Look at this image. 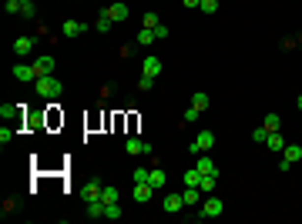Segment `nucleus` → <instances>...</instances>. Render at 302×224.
Returning <instances> with one entry per match:
<instances>
[{
	"instance_id": "f257e3e1",
	"label": "nucleus",
	"mask_w": 302,
	"mask_h": 224,
	"mask_svg": "<svg viewBox=\"0 0 302 224\" xmlns=\"http://www.w3.org/2000/svg\"><path fill=\"white\" fill-rule=\"evenodd\" d=\"M34 91L40 94V97H60V91H64V84H60V80H57V77H37V80H34Z\"/></svg>"
},
{
	"instance_id": "f03ea898",
	"label": "nucleus",
	"mask_w": 302,
	"mask_h": 224,
	"mask_svg": "<svg viewBox=\"0 0 302 224\" xmlns=\"http://www.w3.org/2000/svg\"><path fill=\"white\" fill-rule=\"evenodd\" d=\"M222 214V198H215V194H208L202 204L195 207V218H218Z\"/></svg>"
},
{
	"instance_id": "7ed1b4c3",
	"label": "nucleus",
	"mask_w": 302,
	"mask_h": 224,
	"mask_svg": "<svg viewBox=\"0 0 302 224\" xmlns=\"http://www.w3.org/2000/svg\"><path fill=\"white\" fill-rule=\"evenodd\" d=\"M211 144H215V131H202V134H198V137L188 144V150H191V154H208V150H211Z\"/></svg>"
},
{
	"instance_id": "20e7f679",
	"label": "nucleus",
	"mask_w": 302,
	"mask_h": 224,
	"mask_svg": "<svg viewBox=\"0 0 302 224\" xmlns=\"http://www.w3.org/2000/svg\"><path fill=\"white\" fill-rule=\"evenodd\" d=\"M124 150H128L131 157H138V154L151 157V154H154V148H151V144H145V141H138V137H128V141H124Z\"/></svg>"
},
{
	"instance_id": "39448f33",
	"label": "nucleus",
	"mask_w": 302,
	"mask_h": 224,
	"mask_svg": "<svg viewBox=\"0 0 302 224\" xmlns=\"http://www.w3.org/2000/svg\"><path fill=\"white\" fill-rule=\"evenodd\" d=\"M10 74L17 77V80H24V84H34V80H37L34 64H14V71H10Z\"/></svg>"
},
{
	"instance_id": "423d86ee",
	"label": "nucleus",
	"mask_w": 302,
	"mask_h": 224,
	"mask_svg": "<svg viewBox=\"0 0 302 224\" xmlns=\"http://www.w3.org/2000/svg\"><path fill=\"white\" fill-rule=\"evenodd\" d=\"M104 14L114 20V24H121V20H128V3H121V0H114L111 7H104Z\"/></svg>"
},
{
	"instance_id": "0eeeda50",
	"label": "nucleus",
	"mask_w": 302,
	"mask_h": 224,
	"mask_svg": "<svg viewBox=\"0 0 302 224\" xmlns=\"http://www.w3.org/2000/svg\"><path fill=\"white\" fill-rule=\"evenodd\" d=\"M34 71H37V77H47L51 71H54V57H51V54L34 57Z\"/></svg>"
},
{
	"instance_id": "6e6552de",
	"label": "nucleus",
	"mask_w": 302,
	"mask_h": 224,
	"mask_svg": "<svg viewBox=\"0 0 302 224\" xmlns=\"http://www.w3.org/2000/svg\"><path fill=\"white\" fill-rule=\"evenodd\" d=\"M141 74H148V77H158V74H161V57L148 54V57H145V64H141Z\"/></svg>"
},
{
	"instance_id": "1a4fd4ad",
	"label": "nucleus",
	"mask_w": 302,
	"mask_h": 224,
	"mask_svg": "<svg viewBox=\"0 0 302 224\" xmlns=\"http://www.w3.org/2000/svg\"><path fill=\"white\" fill-rule=\"evenodd\" d=\"M101 181H97V177H91V181H88V184L81 187V198H84V201H94V198H101Z\"/></svg>"
},
{
	"instance_id": "9d476101",
	"label": "nucleus",
	"mask_w": 302,
	"mask_h": 224,
	"mask_svg": "<svg viewBox=\"0 0 302 224\" xmlns=\"http://www.w3.org/2000/svg\"><path fill=\"white\" fill-rule=\"evenodd\" d=\"M88 30V24H81V20H64L60 24V34L64 37H77V34H84Z\"/></svg>"
},
{
	"instance_id": "9b49d317",
	"label": "nucleus",
	"mask_w": 302,
	"mask_h": 224,
	"mask_svg": "<svg viewBox=\"0 0 302 224\" xmlns=\"http://www.w3.org/2000/svg\"><path fill=\"white\" fill-rule=\"evenodd\" d=\"M151 194H154V187H151L148 181L134 184V201H138V204H148V201H151Z\"/></svg>"
},
{
	"instance_id": "f8f14e48",
	"label": "nucleus",
	"mask_w": 302,
	"mask_h": 224,
	"mask_svg": "<svg viewBox=\"0 0 302 224\" xmlns=\"http://www.w3.org/2000/svg\"><path fill=\"white\" fill-rule=\"evenodd\" d=\"M161 207H165V214H178V211L185 207V198H181V194H168Z\"/></svg>"
},
{
	"instance_id": "ddd939ff",
	"label": "nucleus",
	"mask_w": 302,
	"mask_h": 224,
	"mask_svg": "<svg viewBox=\"0 0 302 224\" xmlns=\"http://www.w3.org/2000/svg\"><path fill=\"white\" fill-rule=\"evenodd\" d=\"M181 198H185V207H198L202 204V187H185Z\"/></svg>"
},
{
	"instance_id": "4468645a",
	"label": "nucleus",
	"mask_w": 302,
	"mask_h": 224,
	"mask_svg": "<svg viewBox=\"0 0 302 224\" xmlns=\"http://www.w3.org/2000/svg\"><path fill=\"white\" fill-rule=\"evenodd\" d=\"M148 184H151V187H165V184H168V174H165V171L158 168V164H151V174H148Z\"/></svg>"
},
{
	"instance_id": "2eb2a0df",
	"label": "nucleus",
	"mask_w": 302,
	"mask_h": 224,
	"mask_svg": "<svg viewBox=\"0 0 302 224\" xmlns=\"http://www.w3.org/2000/svg\"><path fill=\"white\" fill-rule=\"evenodd\" d=\"M30 50H34V37H17L14 40V54L17 57H27Z\"/></svg>"
},
{
	"instance_id": "dca6fc26",
	"label": "nucleus",
	"mask_w": 302,
	"mask_h": 224,
	"mask_svg": "<svg viewBox=\"0 0 302 224\" xmlns=\"http://www.w3.org/2000/svg\"><path fill=\"white\" fill-rule=\"evenodd\" d=\"M195 168L202 171V174H218V168H215V161H211L208 154H198V161H195Z\"/></svg>"
},
{
	"instance_id": "f3484780",
	"label": "nucleus",
	"mask_w": 302,
	"mask_h": 224,
	"mask_svg": "<svg viewBox=\"0 0 302 224\" xmlns=\"http://www.w3.org/2000/svg\"><path fill=\"white\" fill-rule=\"evenodd\" d=\"M265 148H269V150H275V154H282V150H285L282 134H279V131H275V134H269V137H265Z\"/></svg>"
},
{
	"instance_id": "a211bd4d",
	"label": "nucleus",
	"mask_w": 302,
	"mask_h": 224,
	"mask_svg": "<svg viewBox=\"0 0 302 224\" xmlns=\"http://www.w3.org/2000/svg\"><path fill=\"white\" fill-rule=\"evenodd\" d=\"M202 194H215V187H218V174H202Z\"/></svg>"
},
{
	"instance_id": "6ab92c4d",
	"label": "nucleus",
	"mask_w": 302,
	"mask_h": 224,
	"mask_svg": "<svg viewBox=\"0 0 302 224\" xmlns=\"http://www.w3.org/2000/svg\"><path fill=\"white\" fill-rule=\"evenodd\" d=\"M88 218L94 221V218H104V201L94 198V201H88Z\"/></svg>"
},
{
	"instance_id": "aec40b11",
	"label": "nucleus",
	"mask_w": 302,
	"mask_h": 224,
	"mask_svg": "<svg viewBox=\"0 0 302 224\" xmlns=\"http://www.w3.org/2000/svg\"><path fill=\"white\" fill-rule=\"evenodd\" d=\"M299 157H302V148H299V144H285L282 161H289V164H292V161H299Z\"/></svg>"
},
{
	"instance_id": "412c9836",
	"label": "nucleus",
	"mask_w": 302,
	"mask_h": 224,
	"mask_svg": "<svg viewBox=\"0 0 302 224\" xmlns=\"http://www.w3.org/2000/svg\"><path fill=\"white\" fill-rule=\"evenodd\" d=\"M181 181H185V187H198V184H202V171H198V168L185 171V177H181Z\"/></svg>"
},
{
	"instance_id": "4be33fe9",
	"label": "nucleus",
	"mask_w": 302,
	"mask_h": 224,
	"mask_svg": "<svg viewBox=\"0 0 302 224\" xmlns=\"http://www.w3.org/2000/svg\"><path fill=\"white\" fill-rule=\"evenodd\" d=\"M114 27V20L108 17V14H104V10H101V17H97V24H94V30H101V34H108V30H111Z\"/></svg>"
},
{
	"instance_id": "5701e85b",
	"label": "nucleus",
	"mask_w": 302,
	"mask_h": 224,
	"mask_svg": "<svg viewBox=\"0 0 302 224\" xmlns=\"http://www.w3.org/2000/svg\"><path fill=\"white\" fill-rule=\"evenodd\" d=\"M262 127H265V131H269V134H275V131H279V127H282V121H279V114H269V117H265V124H262Z\"/></svg>"
},
{
	"instance_id": "b1692460",
	"label": "nucleus",
	"mask_w": 302,
	"mask_h": 224,
	"mask_svg": "<svg viewBox=\"0 0 302 224\" xmlns=\"http://www.w3.org/2000/svg\"><path fill=\"white\" fill-rule=\"evenodd\" d=\"M191 107H195V111H205V107H208V94L198 91L195 97H191Z\"/></svg>"
},
{
	"instance_id": "393cba45",
	"label": "nucleus",
	"mask_w": 302,
	"mask_h": 224,
	"mask_svg": "<svg viewBox=\"0 0 302 224\" xmlns=\"http://www.w3.org/2000/svg\"><path fill=\"white\" fill-rule=\"evenodd\" d=\"M121 214H124V211H121V204H118V201H114V204H104V218H111V221H118Z\"/></svg>"
},
{
	"instance_id": "a878e982",
	"label": "nucleus",
	"mask_w": 302,
	"mask_h": 224,
	"mask_svg": "<svg viewBox=\"0 0 302 224\" xmlns=\"http://www.w3.org/2000/svg\"><path fill=\"white\" fill-rule=\"evenodd\" d=\"M101 201H104V204H114V201H118V187H101Z\"/></svg>"
},
{
	"instance_id": "bb28decb",
	"label": "nucleus",
	"mask_w": 302,
	"mask_h": 224,
	"mask_svg": "<svg viewBox=\"0 0 302 224\" xmlns=\"http://www.w3.org/2000/svg\"><path fill=\"white\" fill-rule=\"evenodd\" d=\"M158 24H161V20H158V14H154V10H151V14H145V17H141V27H148V30H154Z\"/></svg>"
},
{
	"instance_id": "cd10ccee",
	"label": "nucleus",
	"mask_w": 302,
	"mask_h": 224,
	"mask_svg": "<svg viewBox=\"0 0 302 224\" xmlns=\"http://www.w3.org/2000/svg\"><path fill=\"white\" fill-rule=\"evenodd\" d=\"M151 40H154V30H148V27H141V34H138V44H141V47H148Z\"/></svg>"
},
{
	"instance_id": "c85d7f7f",
	"label": "nucleus",
	"mask_w": 302,
	"mask_h": 224,
	"mask_svg": "<svg viewBox=\"0 0 302 224\" xmlns=\"http://www.w3.org/2000/svg\"><path fill=\"white\" fill-rule=\"evenodd\" d=\"M20 17L34 20V17H37V7H34V3H20Z\"/></svg>"
},
{
	"instance_id": "c756f323",
	"label": "nucleus",
	"mask_w": 302,
	"mask_h": 224,
	"mask_svg": "<svg viewBox=\"0 0 302 224\" xmlns=\"http://www.w3.org/2000/svg\"><path fill=\"white\" fill-rule=\"evenodd\" d=\"M0 117H3V121H7V117H20V111L14 104H3V107H0Z\"/></svg>"
},
{
	"instance_id": "7c9ffc66",
	"label": "nucleus",
	"mask_w": 302,
	"mask_h": 224,
	"mask_svg": "<svg viewBox=\"0 0 302 224\" xmlns=\"http://www.w3.org/2000/svg\"><path fill=\"white\" fill-rule=\"evenodd\" d=\"M198 10H202V14H215V10H218V0H202Z\"/></svg>"
},
{
	"instance_id": "2f4dec72",
	"label": "nucleus",
	"mask_w": 302,
	"mask_h": 224,
	"mask_svg": "<svg viewBox=\"0 0 302 224\" xmlns=\"http://www.w3.org/2000/svg\"><path fill=\"white\" fill-rule=\"evenodd\" d=\"M265 137H269L265 127H255V131H252V141H255V144H265Z\"/></svg>"
},
{
	"instance_id": "473e14b6",
	"label": "nucleus",
	"mask_w": 302,
	"mask_h": 224,
	"mask_svg": "<svg viewBox=\"0 0 302 224\" xmlns=\"http://www.w3.org/2000/svg\"><path fill=\"white\" fill-rule=\"evenodd\" d=\"M154 40H168V24H158V27H154Z\"/></svg>"
},
{
	"instance_id": "72a5a7b5",
	"label": "nucleus",
	"mask_w": 302,
	"mask_h": 224,
	"mask_svg": "<svg viewBox=\"0 0 302 224\" xmlns=\"http://www.w3.org/2000/svg\"><path fill=\"white\" fill-rule=\"evenodd\" d=\"M3 10H7V14H20V0H7Z\"/></svg>"
},
{
	"instance_id": "f704fd0d",
	"label": "nucleus",
	"mask_w": 302,
	"mask_h": 224,
	"mask_svg": "<svg viewBox=\"0 0 302 224\" xmlns=\"http://www.w3.org/2000/svg\"><path fill=\"white\" fill-rule=\"evenodd\" d=\"M151 84H154V77L141 74V80H138V87H141V91H151Z\"/></svg>"
},
{
	"instance_id": "c9c22d12",
	"label": "nucleus",
	"mask_w": 302,
	"mask_h": 224,
	"mask_svg": "<svg viewBox=\"0 0 302 224\" xmlns=\"http://www.w3.org/2000/svg\"><path fill=\"white\" fill-rule=\"evenodd\" d=\"M198 114H202V111H195V107H188V111H185V117H181V124H188V121H195Z\"/></svg>"
},
{
	"instance_id": "e433bc0d",
	"label": "nucleus",
	"mask_w": 302,
	"mask_h": 224,
	"mask_svg": "<svg viewBox=\"0 0 302 224\" xmlns=\"http://www.w3.org/2000/svg\"><path fill=\"white\" fill-rule=\"evenodd\" d=\"M10 137H14V127H3V131H0V144H7Z\"/></svg>"
},
{
	"instance_id": "4c0bfd02",
	"label": "nucleus",
	"mask_w": 302,
	"mask_h": 224,
	"mask_svg": "<svg viewBox=\"0 0 302 224\" xmlns=\"http://www.w3.org/2000/svg\"><path fill=\"white\" fill-rule=\"evenodd\" d=\"M181 3H185L188 10H195V7H202V0H181Z\"/></svg>"
},
{
	"instance_id": "58836bf2",
	"label": "nucleus",
	"mask_w": 302,
	"mask_h": 224,
	"mask_svg": "<svg viewBox=\"0 0 302 224\" xmlns=\"http://www.w3.org/2000/svg\"><path fill=\"white\" fill-rule=\"evenodd\" d=\"M299 111H302V94H299Z\"/></svg>"
},
{
	"instance_id": "ea45409f",
	"label": "nucleus",
	"mask_w": 302,
	"mask_h": 224,
	"mask_svg": "<svg viewBox=\"0 0 302 224\" xmlns=\"http://www.w3.org/2000/svg\"><path fill=\"white\" fill-rule=\"evenodd\" d=\"M20 3H34V0H20Z\"/></svg>"
}]
</instances>
